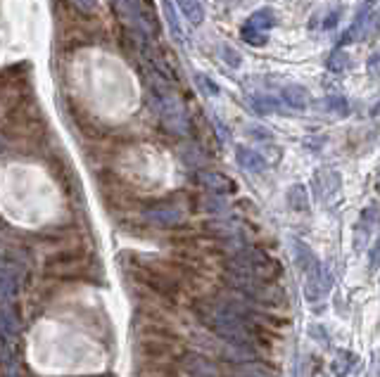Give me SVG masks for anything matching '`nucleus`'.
<instances>
[{"instance_id": "11", "label": "nucleus", "mask_w": 380, "mask_h": 377, "mask_svg": "<svg viewBox=\"0 0 380 377\" xmlns=\"http://www.w3.org/2000/svg\"><path fill=\"white\" fill-rule=\"evenodd\" d=\"M340 14H342V8L338 5V8H333L328 14H325V17H323V24H321V26H323V29H333V26L340 21Z\"/></svg>"}, {"instance_id": "7", "label": "nucleus", "mask_w": 380, "mask_h": 377, "mask_svg": "<svg viewBox=\"0 0 380 377\" xmlns=\"http://www.w3.org/2000/svg\"><path fill=\"white\" fill-rule=\"evenodd\" d=\"M323 107L328 109V112H335L338 117H347V114H350V105H347V100L342 95H328L323 100Z\"/></svg>"}, {"instance_id": "6", "label": "nucleus", "mask_w": 380, "mask_h": 377, "mask_svg": "<svg viewBox=\"0 0 380 377\" xmlns=\"http://www.w3.org/2000/svg\"><path fill=\"white\" fill-rule=\"evenodd\" d=\"M287 202L295 211H307L309 209V197H307V188L304 185H292L290 193H287Z\"/></svg>"}, {"instance_id": "9", "label": "nucleus", "mask_w": 380, "mask_h": 377, "mask_svg": "<svg viewBox=\"0 0 380 377\" xmlns=\"http://www.w3.org/2000/svg\"><path fill=\"white\" fill-rule=\"evenodd\" d=\"M238 160H240L243 166L252 168V171H262V168H264V162H262V157H259L257 152L240 150V152H238Z\"/></svg>"}, {"instance_id": "10", "label": "nucleus", "mask_w": 380, "mask_h": 377, "mask_svg": "<svg viewBox=\"0 0 380 377\" xmlns=\"http://www.w3.org/2000/svg\"><path fill=\"white\" fill-rule=\"evenodd\" d=\"M368 269H371V271L380 269V235L376 238V242H373L371 251H368Z\"/></svg>"}, {"instance_id": "3", "label": "nucleus", "mask_w": 380, "mask_h": 377, "mask_svg": "<svg viewBox=\"0 0 380 377\" xmlns=\"http://www.w3.org/2000/svg\"><path fill=\"white\" fill-rule=\"evenodd\" d=\"M359 363V356H357L354 351H338V356H335V360H333V373L338 375V377H347L354 370V365Z\"/></svg>"}, {"instance_id": "8", "label": "nucleus", "mask_w": 380, "mask_h": 377, "mask_svg": "<svg viewBox=\"0 0 380 377\" xmlns=\"http://www.w3.org/2000/svg\"><path fill=\"white\" fill-rule=\"evenodd\" d=\"M347 67H350V55H347L345 50H340V48H338V50H335V52L328 57V69H330L333 74H342Z\"/></svg>"}, {"instance_id": "2", "label": "nucleus", "mask_w": 380, "mask_h": 377, "mask_svg": "<svg viewBox=\"0 0 380 377\" xmlns=\"http://www.w3.org/2000/svg\"><path fill=\"white\" fill-rule=\"evenodd\" d=\"M373 5H361L359 12H357L354 21H352V26L347 29V34L342 36L340 41V48L350 46V43H357V41H363L368 34H373L376 31V24H378V14L371 12Z\"/></svg>"}, {"instance_id": "5", "label": "nucleus", "mask_w": 380, "mask_h": 377, "mask_svg": "<svg viewBox=\"0 0 380 377\" xmlns=\"http://www.w3.org/2000/svg\"><path fill=\"white\" fill-rule=\"evenodd\" d=\"M378 221H380V211L376 206H366V209L361 211V218L359 223H357V235L363 231V242L368 240V233H371V228L376 226Z\"/></svg>"}, {"instance_id": "1", "label": "nucleus", "mask_w": 380, "mask_h": 377, "mask_svg": "<svg viewBox=\"0 0 380 377\" xmlns=\"http://www.w3.org/2000/svg\"><path fill=\"white\" fill-rule=\"evenodd\" d=\"M330 287H333V278H330L328 269L316 264L314 269L307 271V282H304V297H307V302L312 304L323 302L330 294Z\"/></svg>"}, {"instance_id": "4", "label": "nucleus", "mask_w": 380, "mask_h": 377, "mask_svg": "<svg viewBox=\"0 0 380 377\" xmlns=\"http://www.w3.org/2000/svg\"><path fill=\"white\" fill-rule=\"evenodd\" d=\"M283 97H285L287 105L295 107V109H304V107L309 105V90L304 88V86H297V84L285 86V88H283Z\"/></svg>"}]
</instances>
